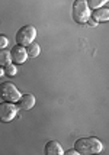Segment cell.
<instances>
[{
	"mask_svg": "<svg viewBox=\"0 0 109 155\" xmlns=\"http://www.w3.org/2000/svg\"><path fill=\"white\" fill-rule=\"evenodd\" d=\"M74 149L79 152V155H92L102 152L103 145L95 136H89V138H79L74 142Z\"/></svg>",
	"mask_w": 109,
	"mask_h": 155,
	"instance_id": "obj_1",
	"label": "cell"
},
{
	"mask_svg": "<svg viewBox=\"0 0 109 155\" xmlns=\"http://www.w3.org/2000/svg\"><path fill=\"white\" fill-rule=\"evenodd\" d=\"M90 7L87 6L86 0H74L73 3V19H74L76 23H80V25H84L89 19H90Z\"/></svg>",
	"mask_w": 109,
	"mask_h": 155,
	"instance_id": "obj_2",
	"label": "cell"
},
{
	"mask_svg": "<svg viewBox=\"0 0 109 155\" xmlns=\"http://www.w3.org/2000/svg\"><path fill=\"white\" fill-rule=\"evenodd\" d=\"M21 91L19 88L15 86L13 83L5 81L0 84V97L5 101H10V103H18L19 97H21Z\"/></svg>",
	"mask_w": 109,
	"mask_h": 155,
	"instance_id": "obj_3",
	"label": "cell"
},
{
	"mask_svg": "<svg viewBox=\"0 0 109 155\" xmlns=\"http://www.w3.org/2000/svg\"><path fill=\"white\" fill-rule=\"evenodd\" d=\"M36 38V29L32 25H25L22 26L16 35H15V39H16V44H19L22 47H26L28 44H31L32 41H35Z\"/></svg>",
	"mask_w": 109,
	"mask_h": 155,
	"instance_id": "obj_4",
	"label": "cell"
},
{
	"mask_svg": "<svg viewBox=\"0 0 109 155\" xmlns=\"http://www.w3.org/2000/svg\"><path fill=\"white\" fill-rule=\"evenodd\" d=\"M18 116V106L10 101H2L0 103V122L7 123V122L13 120Z\"/></svg>",
	"mask_w": 109,
	"mask_h": 155,
	"instance_id": "obj_5",
	"label": "cell"
},
{
	"mask_svg": "<svg viewBox=\"0 0 109 155\" xmlns=\"http://www.w3.org/2000/svg\"><path fill=\"white\" fill-rule=\"evenodd\" d=\"M10 58H12V62L13 64H23L25 61L28 60V54L25 47H22L19 44H16L12 49H10Z\"/></svg>",
	"mask_w": 109,
	"mask_h": 155,
	"instance_id": "obj_6",
	"label": "cell"
},
{
	"mask_svg": "<svg viewBox=\"0 0 109 155\" xmlns=\"http://www.w3.org/2000/svg\"><path fill=\"white\" fill-rule=\"evenodd\" d=\"M90 19L95 20L96 23H99V22H108L109 20V9L108 7H97L95 10H92V13H90Z\"/></svg>",
	"mask_w": 109,
	"mask_h": 155,
	"instance_id": "obj_7",
	"label": "cell"
},
{
	"mask_svg": "<svg viewBox=\"0 0 109 155\" xmlns=\"http://www.w3.org/2000/svg\"><path fill=\"white\" fill-rule=\"evenodd\" d=\"M35 96L32 93H26V94H22L19 97V100H18V106L23 110H31V109L35 106Z\"/></svg>",
	"mask_w": 109,
	"mask_h": 155,
	"instance_id": "obj_8",
	"label": "cell"
},
{
	"mask_svg": "<svg viewBox=\"0 0 109 155\" xmlns=\"http://www.w3.org/2000/svg\"><path fill=\"white\" fill-rule=\"evenodd\" d=\"M63 147L57 141H48L44 147V154L45 155H63Z\"/></svg>",
	"mask_w": 109,
	"mask_h": 155,
	"instance_id": "obj_9",
	"label": "cell"
},
{
	"mask_svg": "<svg viewBox=\"0 0 109 155\" xmlns=\"http://www.w3.org/2000/svg\"><path fill=\"white\" fill-rule=\"evenodd\" d=\"M25 49H26V54L29 58H36V57H39V54H41V47L35 41H32L31 44H28L26 47H25Z\"/></svg>",
	"mask_w": 109,
	"mask_h": 155,
	"instance_id": "obj_10",
	"label": "cell"
},
{
	"mask_svg": "<svg viewBox=\"0 0 109 155\" xmlns=\"http://www.w3.org/2000/svg\"><path fill=\"white\" fill-rule=\"evenodd\" d=\"M12 62V58H10V51L5 48V49H0V67H5L6 64Z\"/></svg>",
	"mask_w": 109,
	"mask_h": 155,
	"instance_id": "obj_11",
	"label": "cell"
},
{
	"mask_svg": "<svg viewBox=\"0 0 109 155\" xmlns=\"http://www.w3.org/2000/svg\"><path fill=\"white\" fill-rule=\"evenodd\" d=\"M3 70H5V75H7V77H15L16 73H18V67H16V64H13V62L6 64L3 67Z\"/></svg>",
	"mask_w": 109,
	"mask_h": 155,
	"instance_id": "obj_12",
	"label": "cell"
},
{
	"mask_svg": "<svg viewBox=\"0 0 109 155\" xmlns=\"http://www.w3.org/2000/svg\"><path fill=\"white\" fill-rule=\"evenodd\" d=\"M108 2H109V0H86L87 6L90 7V10H95V9H97V7L105 6Z\"/></svg>",
	"mask_w": 109,
	"mask_h": 155,
	"instance_id": "obj_13",
	"label": "cell"
},
{
	"mask_svg": "<svg viewBox=\"0 0 109 155\" xmlns=\"http://www.w3.org/2000/svg\"><path fill=\"white\" fill-rule=\"evenodd\" d=\"M9 47V39L6 35H0V49H5Z\"/></svg>",
	"mask_w": 109,
	"mask_h": 155,
	"instance_id": "obj_14",
	"label": "cell"
},
{
	"mask_svg": "<svg viewBox=\"0 0 109 155\" xmlns=\"http://www.w3.org/2000/svg\"><path fill=\"white\" fill-rule=\"evenodd\" d=\"M63 154H66V155H79V152L73 148V149H68V151H64Z\"/></svg>",
	"mask_w": 109,
	"mask_h": 155,
	"instance_id": "obj_15",
	"label": "cell"
},
{
	"mask_svg": "<svg viewBox=\"0 0 109 155\" xmlns=\"http://www.w3.org/2000/svg\"><path fill=\"white\" fill-rule=\"evenodd\" d=\"M2 75H5V70H3V67H0V77Z\"/></svg>",
	"mask_w": 109,
	"mask_h": 155,
	"instance_id": "obj_16",
	"label": "cell"
}]
</instances>
